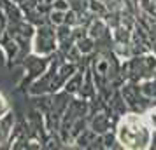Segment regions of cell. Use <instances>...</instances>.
I'll list each match as a JSON object with an SVG mask.
<instances>
[{"label": "cell", "mask_w": 156, "mask_h": 150, "mask_svg": "<svg viewBox=\"0 0 156 150\" xmlns=\"http://www.w3.org/2000/svg\"><path fill=\"white\" fill-rule=\"evenodd\" d=\"M116 119H114L109 108L105 107H98V108H91L90 110V128L97 133V135H105L107 131L116 129Z\"/></svg>", "instance_id": "obj_6"}, {"label": "cell", "mask_w": 156, "mask_h": 150, "mask_svg": "<svg viewBox=\"0 0 156 150\" xmlns=\"http://www.w3.org/2000/svg\"><path fill=\"white\" fill-rule=\"evenodd\" d=\"M9 110H11V105H9L7 98L0 93V117H2V115H5Z\"/></svg>", "instance_id": "obj_16"}, {"label": "cell", "mask_w": 156, "mask_h": 150, "mask_svg": "<svg viewBox=\"0 0 156 150\" xmlns=\"http://www.w3.org/2000/svg\"><path fill=\"white\" fill-rule=\"evenodd\" d=\"M79 65L69 61L63 54L55 52L51 58V63L48 66V70L37 80H34L27 89L28 96H44V94H53L62 91L67 84V80L77 72Z\"/></svg>", "instance_id": "obj_1"}, {"label": "cell", "mask_w": 156, "mask_h": 150, "mask_svg": "<svg viewBox=\"0 0 156 150\" xmlns=\"http://www.w3.org/2000/svg\"><path fill=\"white\" fill-rule=\"evenodd\" d=\"M90 59V58H88ZM79 98L88 101L97 100L98 96V91H97V84H95V79H93V73L90 70V65H86V70H84V77H83V84H81V89L77 93Z\"/></svg>", "instance_id": "obj_8"}, {"label": "cell", "mask_w": 156, "mask_h": 150, "mask_svg": "<svg viewBox=\"0 0 156 150\" xmlns=\"http://www.w3.org/2000/svg\"><path fill=\"white\" fill-rule=\"evenodd\" d=\"M76 45H77V49L81 51L83 56H91L93 52L97 51V42L90 35H84V37H81V38H77L76 40Z\"/></svg>", "instance_id": "obj_10"}, {"label": "cell", "mask_w": 156, "mask_h": 150, "mask_svg": "<svg viewBox=\"0 0 156 150\" xmlns=\"http://www.w3.org/2000/svg\"><path fill=\"white\" fill-rule=\"evenodd\" d=\"M51 7L56 9V11H69L70 9V4H69V0H53L51 2Z\"/></svg>", "instance_id": "obj_15"}, {"label": "cell", "mask_w": 156, "mask_h": 150, "mask_svg": "<svg viewBox=\"0 0 156 150\" xmlns=\"http://www.w3.org/2000/svg\"><path fill=\"white\" fill-rule=\"evenodd\" d=\"M139 86H140V91H142L144 96H147L149 100L156 101V75L149 77V79L140 80Z\"/></svg>", "instance_id": "obj_11"}, {"label": "cell", "mask_w": 156, "mask_h": 150, "mask_svg": "<svg viewBox=\"0 0 156 150\" xmlns=\"http://www.w3.org/2000/svg\"><path fill=\"white\" fill-rule=\"evenodd\" d=\"M58 51L56 26L49 21L35 26V33L32 38V52L41 56H53Z\"/></svg>", "instance_id": "obj_3"}, {"label": "cell", "mask_w": 156, "mask_h": 150, "mask_svg": "<svg viewBox=\"0 0 156 150\" xmlns=\"http://www.w3.org/2000/svg\"><path fill=\"white\" fill-rule=\"evenodd\" d=\"M7 25H9L7 16H5V12L0 9V40L4 38V35H5V33H7Z\"/></svg>", "instance_id": "obj_14"}, {"label": "cell", "mask_w": 156, "mask_h": 150, "mask_svg": "<svg viewBox=\"0 0 156 150\" xmlns=\"http://www.w3.org/2000/svg\"><path fill=\"white\" fill-rule=\"evenodd\" d=\"M151 148H156V131H153V145H151Z\"/></svg>", "instance_id": "obj_18"}, {"label": "cell", "mask_w": 156, "mask_h": 150, "mask_svg": "<svg viewBox=\"0 0 156 150\" xmlns=\"http://www.w3.org/2000/svg\"><path fill=\"white\" fill-rule=\"evenodd\" d=\"M119 91L123 94V98L126 101L128 108L132 112H139V114H144L151 105H154L156 101L149 100L147 96H144L140 91V86L139 82H133V80H125L119 86Z\"/></svg>", "instance_id": "obj_4"}, {"label": "cell", "mask_w": 156, "mask_h": 150, "mask_svg": "<svg viewBox=\"0 0 156 150\" xmlns=\"http://www.w3.org/2000/svg\"><path fill=\"white\" fill-rule=\"evenodd\" d=\"M16 124V115L12 110H9L5 115L0 117V148L5 147L9 148V142H11V135L14 131Z\"/></svg>", "instance_id": "obj_9"}, {"label": "cell", "mask_w": 156, "mask_h": 150, "mask_svg": "<svg viewBox=\"0 0 156 150\" xmlns=\"http://www.w3.org/2000/svg\"><path fill=\"white\" fill-rule=\"evenodd\" d=\"M74 147H77V148H88V150L104 148V140H102V135H97L91 128H86L84 131L76 138Z\"/></svg>", "instance_id": "obj_7"}, {"label": "cell", "mask_w": 156, "mask_h": 150, "mask_svg": "<svg viewBox=\"0 0 156 150\" xmlns=\"http://www.w3.org/2000/svg\"><path fill=\"white\" fill-rule=\"evenodd\" d=\"M116 138L125 150H149L153 145V129L144 115L139 112H126L116 122Z\"/></svg>", "instance_id": "obj_2"}, {"label": "cell", "mask_w": 156, "mask_h": 150, "mask_svg": "<svg viewBox=\"0 0 156 150\" xmlns=\"http://www.w3.org/2000/svg\"><path fill=\"white\" fill-rule=\"evenodd\" d=\"M51 58L53 56H41V54H35V52H28L23 58L21 63H23V68H25V77H23L20 87L27 86V89H28L30 84L34 80H37L44 72L48 70V66L51 63Z\"/></svg>", "instance_id": "obj_5"}, {"label": "cell", "mask_w": 156, "mask_h": 150, "mask_svg": "<svg viewBox=\"0 0 156 150\" xmlns=\"http://www.w3.org/2000/svg\"><path fill=\"white\" fill-rule=\"evenodd\" d=\"M142 115H144L146 122L149 124V128L153 129V131H156V103L154 105H151V107H149Z\"/></svg>", "instance_id": "obj_13"}, {"label": "cell", "mask_w": 156, "mask_h": 150, "mask_svg": "<svg viewBox=\"0 0 156 150\" xmlns=\"http://www.w3.org/2000/svg\"><path fill=\"white\" fill-rule=\"evenodd\" d=\"M7 65H9L7 52H5V49H4V45L0 44V68H2V66H7Z\"/></svg>", "instance_id": "obj_17"}, {"label": "cell", "mask_w": 156, "mask_h": 150, "mask_svg": "<svg viewBox=\"0 0 156 150\" xmlns=\"http://www.w3.org/2000/svg\"><path fill=\"white\" fill-rule=\"evenodd\" d=\"M65 12H67V11H56V9H51L49 16H48V21H49L51 25H55V26L63 25L65 23Z\"/></svg>", "instance_id": "obj_12"}]
</instances>
